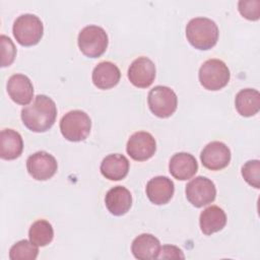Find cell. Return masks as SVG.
I'll return each mask as SVG.
<instances>
[{
	"label": "cell",
	"instance_id": "cell-15",
	"mask_svg": "<svg viewBox=\"0 0 260 260\" xmlns=\"http://www.w3.org/2000/svg\"><path fill=\"white\" fill-rule=\"evenodd\" d=\"M169 170L175 179L185 181L196 174L198 164L192 154L188 152H177L170 159Z\"/></svg>",
	"mask_w": 260,
	"mask_h": 260
},
{
	"label": "cell",
	"instance_id": "cell-2",
	"mask_svg": "<svg viewBox=\"0 0 260 260\" xmlns=\"http://www.w3.org/2000/svg\"><path fill=\"white\" fill-rule=\"evenodd\" d=\"M186 37L194 48L209 50L218 40V27L210 18L195 17L186 25Z\"/></svg>",
	"mask_w": 260,
	"mask_h": 260
},
{
	"label": "cell",
	"instance_id": "cell-9",
	"mask_svg": "<svg viewBox=\"0 0 260 260\" xmlns=\"http://www.w3.org/2000/svg\"><path fill=\"white\" fill-rule=\"evenodd\" d=\"M28 174L38 181H45L52 178L57 172L56 158L47 151H37L26 159Z\"/></svg>",
	"mask_w": 260,
	"mask_h": 260
},
{
	"label": "cell",
	"instance_id": "cell-3",
	"mask_svg": "<svg viewBox=\"0 0 260 260\" xmlns=\"http://www.w3.org/2000/svg\"><path fill=\"white\" fill-rule=\"evenodd\" d=\"M12 31L18 44L28 47L41 41L44 34V25L39 16L24 13L14 20Z\"/></svg>",
	"mask_w": 260,
	"mask_h": 260
},
{
	"label": "cell",
	"instance_id": "cell-14",
	"mask_svg": "<svg viewBox=\"0 0 260 260\" xmlns=\"http://www.w3.org/2000/svg\"><path fill=\"white\" fill-rule=\"evenodd\" d=\"M146 195L148 199L156 204L162 205L168 203L174 195V182L166 176H157L150 179L146 184Z\"/></svg>",
	"mask_w": 260,
	"mask_h": 260
},
{
	"label": "cell",
	"instance_id": "cell-11",
	"mask_svg": "<svg viewBox=\"0 0 260 260\" xmlns=\"http://www.w3.org/2000/svg\"><path fill=\"white\" fill-rule=\"evenodd\" d=\"M200 159L206 169L218 171L230 164L231 150L221 141H211L202 149Z\"/></svg>",
	"mask_w": 260,
	"mask_h": 260
},
{
	"label": "cell",
	"instance_id": "cell-18",
	"mask_svg": "<svg viewBox=\"0 0 260 260\" xmlns=\"http://www.w3.org/2000/svg\"><path fill=\"white\" fill-rule=\"evenodd\" d=\"M131 251L136 259H156L160 251V243L151 234H141L133 240Z\"/></svg>",
	"mask_w": 260,
	"mask_h": 260
},
{
	"label": "cell",
	"instance_id": "cell-21",
	"mask_svg": "<svg viewBox=\"0 0 260 260\" xmlns=\"http://www.w3.org/2000/svg\"><path fill=\"white\" fill-rule=\"evenodd\" d=\"M23 149L21 135L13 129H3L0 133V156L3 159L17 158Z\"/></svg>",
	"mask_w": 260,
	"mask_h": 260
},
{
	"label": "cell",
	"instance_id": "cell-5",
	"mask_svg": "<svg viewBox=\"0 0 260 260\" xmlns=\"http://www.w3.org/2000/svg\"><path fill=\"white\" fill-rule=\"evenodd\" d=\"M78 47L80 51L89 58H98L102 56L109 43L106 30L94 24L84 26L78 34Z\"/></svg>",
	"mask_w": 260,
	"mask_h": 260
},
{
	"label": "cell",
	"instance_id": "cell-19",
	"mask_svg": "<svg viewBox=\"0 0 260 260\" xmlns=\"http://www.w3.org/2000/svg\"><path fill=\"white\" fill-rule=\"evenodd\" d=\"M100 169L106 179L119 181L127 176L129 171V160L123 154L112 153L102 160Z\"/></svg>",
	"mask_w": 260,
	"mask_h": 260
},
{
	"label": "cell",
	"instance_id": "cell-28",
	"mask_svg": "<svg viewBox=\"0 0 260 260\" xmlns=\"http://www.w3.org/2000/svg\"><path fill=\"white\" fill-rule=\"evenodd\" d=\"M159 259H184L183 251L177 246L165 245L160 248L158 257Z\"/></svg>",
	"mask_w": 260,
	"mask_h": 260
},
{
	"label": "cell",
	"instance_id": "cell-22",
	"mask_svg": "<svg viewBox=\"0 0 260 260\" xmlns=\"http://www.w3.org/2000/svg\"><path fill=\"white\" fill-rule=\"evenodd\" d=\"M235 105L241 116H254L260 110V93L254 88L241 89L236 95Z\"/></svg>",
	"mask_w": 260,
	"mask_h": 260
},
{
	"label": "cell",
	"instance_id": "cell-7",
	"mask_svg": "<svg viewBox=\"0 0 260 260\" xmlns=\"http://www.w3.org/2000/svg\"><path fill=\"white\" fill-rule=\"evenodd\" d=\"M147 103L152 114L159 118H168L175 113L178 98L171 87L156 85L149 90Z\"/></svg>",
	"mask_w": 260,
	"mask_h": 260
},
{
	"label": "cell",
	"instance_id": "cell-1",
	"mask_svg": "<svg viewBox=\"0 0 260 260\" xmlns=\"http://www.w3.org/2000/svg\"><path fill=\"white\" fill-rule=\"evenodd\" d=\"M21 120L32 132H45L55 123L57 107L55 102L45 95L38 94L32 103L21 110Z\"/></svg>",
	"mask_w": 260,
	"mask_h": 260
},
{
	"label": "cell",
	"instance_id": "cell-17",
	"mask_svg": "<svg viewBox=\"0 0 260 260\" xmlns=\"http://www.w3.org/2000/svg\"><path fill=\"white\" fill-rule=\"evenodd\" d=\"M105 203L112 214L120 216L130 209L132 205V195L127 188L115 186L107 192Z\"/></svg>",
	"mask_w": 260,
	"mask_h": 260
},
{
	"label": "cell",
	"instance_id": "cell-16",
	"mask_svg": "<svg viewBox=\"0 0 260 260\" xmlns=\"http://www.w3.org/2000/svg\"><path fill=\"white\" fill-rule=\"evenodd\" d=\"M121 77L120 69L110 61L100 62L92 70L93 84L101 89H109L118 84Z\"/></svg>",
	"mask_w": 260,
	"mask_h": 260
},
{
	"label": "cell",
	"instance_id": "cell-24",
	"mask_svg": "<svg viewBox=\"0 0 260 260\" xmlns=\"http://www.w3.org/2000/svg\"><path fill=\"white\" fill-rule=\"evenodd\" d=\"M39 248L27 240H21L15 243L9 251L11 260H35L38 257Z\"/></svg>",
	"mask_w": 260,
	"mask_h": 260
},
{
	"label": "cell",
	"instance_id": "cell-26",
	"mask_svg": "<svg viewBox=\"0 0 260 260\" xmlns=\"http://www.w3.org/2000/svg\"><path fill=\"white\" fill-rule=\"evenodd\" d=\"M240 13L249 20L259 19V0H241L238 3Z\"/></svg>",
	"mask_w": 260,
	"mask_h": 260
},
{
	"label": "cell",
	"instance_id": "cell-23",
	"mask_svg": "<svg viewBox=\"0 0 260 260\" xmlns=\"http://www.w3.org/2000/svg\"><path fill=\"white\" fill-rule=\"evenodd\" d=\"M54 237V230L52 224L46 219H39L35 221L28 231V238L31 243L38 247H44L50 244Z\"/></svg>",
	"mask_w": 260,
	"mask_h": 260
},
{
	"label": "cell",
	"instance_id": "cell-10",
	"mask_svg": "<svg viewBox=\"0 0 260 260\" xmlns=\"http://www.w3.org/2000/svg\"><path fill=\"white\" fill-rule=\"evenodd\" d=\"M126 150L134 160L143 161L154 154L156 150V142L150 133L138 131L133 133L128 139Z\"/></svg>",
	"mask_w": 260,
	"mask_h": 260
},
{
	"label": "cell",
	"instance_id": "cell-8",
	"mask_svg": "<svg viewBox=\"0 0 260 260\" xmlns=\"http://www.w3.org/2000/svg\"><path fill=\"white\" fill-rule=\"evenodd\" d=\"M186 197L195 207H202L214 201L216 188L214 183L203 176L192 179L186 185Z\"/></svg>",
	"mask_w": 260,
	"mask_h": 260
},
{
	"label": "cell",
	"instance_id": "cell-13",
	"mask_svg": "<svg viewBox=\"0 0 260 260\" xmlns=\"http://www.w3.org/2000/svg\"><path fill=\"white\" fill-rule=\"evenodd\" d=\"M7 92L10 99L22 106H26L32 100L34 86L30 79L21 73L11 75L7 81Z\"/></svg>",
	"mask_w": 260,
	"mask_h": 260
},
{
	"label": "cell",
	"instance_id": "cell-12",
	"mask_svg": "<svg viewBox=\"0 0 260 260\" xmlns=\"http://www.w3.org/2000/svg\"><path fill=\"white\" fill-rule=\"evenodd\" d=\"M128 78L136 87H148L155 78L154 63L147 57L136 58L129 66Z\"/></svg>",
	"mask_w": 260,
	"mask_h": 260
},
{
	"label": "cell",
	"instance_id": "cell-6",
	"mask_svg": "<svg viewBox=\"0 0 260 260\" xmlns=\"http://www.w3.org/2000/svg\"><path fill=\"white\" fill-rule=\"evenodd\" d=\"M199 81L208 90H218L224 87L231 77L230 69L219 59L206 60L199 68Z\"/></svg>",
	"mask_w": 260,
	"mask_h": 260
},
{
	"label": "cell",
	"instance_id": "cell-25",
	"mask_svg": "<svg viewBox=\"0 0 260 260\" xmlns=\"http://www.w3.org/2000/svg\"><path fill=\"white\" fill-rule=\"evenodd\" d=\"M242 176L245 181L252 187H260V161L258 159L248 160L242 167Z\"/></svg>",
	"mask_w": 260,
	"mask_h": 260
},
{
	"label": "cell",
	"instance_id": "cell-4",
	"mask_svg": "<svg viewBox=\"0 0 260 260\" xmlns=\"http://www.w3.org/2000/svg\"><path fill=\"white\" fill-rule=\"evenodd\" d=\"M91 128L89 116L81 110H73L65 114L60 121V131L69 141L84 140Z\"/></svg>",
	"mask_w": 260,
	"mask_h": 260
},
{
	"label": "cell",
	"instance_id": "cell-20",
	"mask_svg": "<svg viewBox=\"0 0 260 260\" xmlns=\"http://www.w3.org/2000/svg\"><path fill=\"white\" fill-rule=\"evenodd\" d=\"M226 223L225 212L216 205L206 207L199 216V224L204 235H211L219 232Z\"/></svg>",
	"mask_w": 260,
	"mask_h": 260
},
{
	"label": "cell",
	"instance_id": "cell-27",
	"mask_svg": "<svg viewBox=\"0 0 260 260\" xmlns=\"http://www.w3.org/2000/svg\"><path fill=\"white\" fill-rule=\"evenodd\" d=\"M1 41V54H2V61H1V66H9L15 58L16 54V49L11 41L10 38L6 37L5 35H2L0 38Z\"/></svg>",
	"mask_w": 260,
	"mask_h": 260
}]
</instances>
